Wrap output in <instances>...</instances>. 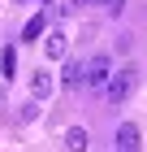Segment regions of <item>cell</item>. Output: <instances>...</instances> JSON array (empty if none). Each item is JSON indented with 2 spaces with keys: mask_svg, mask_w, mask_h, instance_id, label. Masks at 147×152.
<instances>
[{
  "mask_svg": "<svg viewBox=\"0 0 147 152\" xmlns=\"http://www.w3.org/2000/svg\"><path fill=\"white\" fill-rule=\"evenodd\" d=\"M52 91H56V78H52L48 70H35L30 74V96H35V100H48Z\"/></svg>",
  "mask_w": 147,
  "mask_h": 152,
  "instance_id": "277c9868",
  "label": "cell"
},
{
  "mask_svg": "<svg viewBox=\"0 0 147 152\" xmlns=\"http://www.w3.org/2000/svg\"><path fill=\"white\" fill-rule=\"evenodd\" d=\"M134 87H138V70L134 65L113 70V78H108V87H104V100H108V104H125V100L134 96Z\"/></svg>",
  "mask_w": 147,
  "mask_h": 152,
  "instance_id": "6da1fadb",
  "label": "cell"
},
{
  "mask_svg": "<svg viewBox=\"0 0 147 152\" xmlns=\"http://www.w3.org/2000/svg\"><path fill=\"white\" fill-rule=\"evenodd\" d=\"M43 31H48V18H43V13H35L30 22L22 26V39H26V44H30V39H39V35H43Z\"/></svg>",
  "mask_w": 147,
  "mask_h": 152,
  "instance_id": "52a82bcc",
  "label": "cell"
},
{
  "mask_svg": "<svg viewBox=\"0 0 147 152\" xmlns=\"http://www.w3.org/2000/svg\"><path fill=\"white\" fill-rule=\"evenodd\" d=\"M43 52H48V61H61L69 52V35L65 31H48V39H43Z\"/></svg>",
  "mask_w": 147,
  "mask_h": 152,
  "instance_id": "5b68a950",
  "label": "cell"
},
{
  "mask_svg": "<svg viewBox=\"0 0 147 152\" xmlns=\"http://www.w3.org/2000/svg\"><path fill=\"white\" fill-rule=\"evenodd\" d=\"M65 148L69 152H87V130H82V126H69L65 130Z\"/></svg>",
  "mask_w": 147,
  "mask_h": 152,
  "instance_id": "ba28073f",
  "label": "cell"
},
{
  "mask_svg": "<svg viewBox=\"0 0 147 152\" xmlns=\"http://www.w3.org/2000/svg\"><path fill=\"white\" fill-rule=\"evenodd\" d=\"M108 78H113V61H108V52H95V57L87 61V87L91 91H104Z\"/></svg>",
  "mask_w": 147,
  "mask_h": 152,
  "instance_id": "7a4b0ae2",
  "label": "cell"
},
{
  "mask_svg": "<svg viewBox=\"0 0 147 152\" xmlns=\"http://www.w3.org/2000/svg\"><path fill=\"white\" fill-rule=\"evenodd\" d=\"M100 4H104L108 18H121V13H125V0H100Z\"/></svg>",
  "mask_w": 147,
  "mask_h": 152,
  "instance_id": "30bf717a",
  "label": "cell"
},
{
  "mask_svg": "<svg viewBox=\"0 0 147 152\" xmlns=\"http://www.w3.org/2000/svg\"><path fill=\"white\" fill-rule=\"evenodd\" d=\"M0 70H4V78H13V70H17V52H4V57H0Z\"/></svg>",
  "mask_w": 147,
  "mask_h": 152,
  "instance_id": "9c48e42d",
  "label": "cell"
},
{
  "mask_svg": "<svg viewBox=\"0 0 147 152\" xmlns=\"http://www.w3.org/2000/svg\"><path fill=\"white\" fill-rule=\"evenodd\" d=\"M74 4H100V0H74Z\"/></svg>",
  "mask_w": 147,
  "mask_h": 152,
  "instance_id": "8fae6325",
  "label": "cell"
},
{
  "mask_svg": "<svg viewBox=\"0 0 147 152\" xmlns=\"http://www.w3.org/2000/svg\"><path fill=\"white\" fill-rule=\"evenodd\" d=\"M61 83H65V87H87V61H65Z\"/></svg>",
  "mask_w": 147,
  "mask_h": 152,
  "instance_id": "8992f818",
  "label": "cell"
},
{
  "mask_svg": "<svg viewBox=\"0 0 147 152\" xmlns=\"http://www.w3.org/2000/svg\"><path fill=\"white\" fill-rule=\"evenodd\" d=\"M113 143H117V152H138L143 148V130H138L134 122H121L117 135H113Z\"/></svg>",
  "mask_w": 147,
  "mask_h": 152,
  "instance_id": "3957f363",
  "label": "cell"
},
{
  "mask_svg": "<svg viewBox=\"0 0 147 152\" xmlns=\"http://www.w3.org/2000/svg\"><path fill=\"white\" fill-rule=\"evenodd\" d=\"M43 4H48V0H43Z\"/></svg>",
  "mask_w": 147,
  "mask_h": 152,
  "instance_id": "4fadbf2b",
  "label": "cell"
},
{
  "mask_svg": "<svg viewBox=\"0 0 147 152\" xmlns=\"http://www.w3.org/2000/svg\"><path fill=\"white\" fill-rule=\"evenodd\" d=\"M0 109H4V87H0Z\"/></svg>",
  "mask_w": 147,
  "mask_h": 152,
  "instance_id": "7c38bea8",
  "label": "cell"
}]
</instances>
